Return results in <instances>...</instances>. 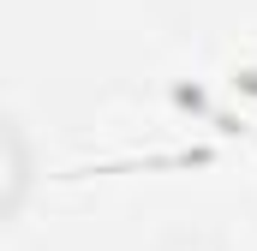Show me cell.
Segmentation results:
<instances>
[{
	"instance_id": "6da1fadb",
	"label": "cell",
	"mask_w": 257,
	"mask_h": 251,
	"mask_svg": "<svg viewBox=\"0 0 257 251\" xmlns=\"http://www.w3.org/2000/svg\"><path fill=\"white\" fill-rule=\"evenodd\" d=\"M36 174H42V162H36V138H30V126L0 108V233L30 209Z\"/></svg>"
},
{
	"instance_id": "7a4b0ae2",
	"label": "cell",
	"mask_w": 257,
	"mask_h": 251,
	"mask_svg": "<svg viewBox=\"0 0 257 251\" xmlns=\"http://www.w3.org/2000/svg\"><path fill=\"white\" fill-rule=\"evenodd\" d=\"M150 251H233L215 227H174V233H162Z\"/></svg>"
}]
</instances>
